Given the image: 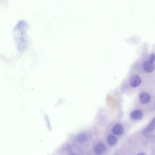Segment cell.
Here are the masks:
<instances>
[{"label":"cell","instance_id":"6","mask_svg":"<svg viewBox=\"0 0 155 155\" xmlns=\"http://www.w3.org/2000/svg\"><path fill=\"white\" fill-rule=\"evenodd\" d=\"M143 116L142 112L140 110H135L132 112L130 114L131 118L134 120L141 119Z\"/></svg>","mask_w":155,"mask_h":155},{"label":"cell","instance_id":"12","mask_svg":"<svg viewBox=\"0 0 155 155\" xmlns=\"http://www.w3.org/2000/svg\"><path fill=\"white\" fill-rule=\"evenodd\" d=\"M70 155H78L76 154H71Z\"/></svg>","mask_w":155,"mask_h":155},{"label":"cell","instance_id":"10","mask_svg":"<svg viewBox=\"0 0 155 155\" xmlns=\"http://www.w3.org/2000/svg\"><path fill=\"white\" fill-rule=\"evenodd\" d=\"M155 60V56L154 54H151L149 57V61L154 63Z\"/></svg>","mask_w":155,"mask_h":155},{"label":"cell","instance_id":"1","mask_svg":"<svg viewBox=\"0 0 155 155\" xmlns=\"http://www.w3.org/2000/svg\"><path fill=\"white\" fill-rule=\"evenodd\" d=\"M141 79L138 76L135 75L132 76L129 81V84L131 87L136 88L141 83Z\"/></svg>","mask_w":155,"mask_h":155},{"label":"cell","instance_id":"7","mask_svg":"<svg viewBox=\"0 0 155 155\" xmlns=\"http://www.w3.org/2000/svg\"><path fill=\"white\" fill-rule=\"evenodd\" d=\"M106 150L105 145L102 143H100L97 145L94 148V152L96 154L101 155L104 154Z\"/></svg>","mask_w":155,"mask_h":155},{"label":"cell","instance_id":"9","mask_svg":"<svg viewBox=\"0 0 155 155\" xmlns=\"http://www.w3.org/2000/svg\"><path fill=\"white\" fill-rule=\"evenodd\" d=\"M77 139L79 142L83 143L87 141V136L85 133H82L78 135L77 136Z\"/></svg>","mask_w":155,"mask_h":155},{"label":"cell","instance_id":"5","mask_svg":"<svg viewBox=\"0 0 155 155\" xmlns=\"http://www.w3.org/2000/svg\"><path fill=\"white\" fill-rule=\"evenodd\" d=\"M139 98L140 102L142 104H146L150 101L151 97L148 93L143 92L140 94Z\"/></svg>","mask_w":155,"mask_h":155},{"label":"cell","instance_id":"4","mask_svg":"<svg viewBox=\"0 0 155 155\" xmlns=\"http://www.w3.org/2000/svg\"><path fill=\"white\" fill-rule=\"evenodd\" d=\"M155 129V117L154 118L149 125L143 129L142 131V133L146 135L151 133Z\"/></svg>","mask_w":155,"mask_h":155},{"label":"cell","instance_id":"8","mask_svg":"<svg viewBox=\"0 0 155 155\" xmlns=\"http://www.w3.org/2000/svg\"><path fill=\"white\" fill-rule=\"evenodd\" d=\"M107 142L110 146H114L117 143V139L115 137L112 135H110L108 137Z\"/></svg>","mask_w":155,"mask_h":155},{"label":"cell","instance_id":"3","mask_svg":"<svg viewBox=\"0 0 155 155\" xmlns=\"http://www.w3.org/2000/svg\"><path fill=\"white\" fill-rule=\"evenodd\" d=\"M143 68L146 72L150 73L153 72L155 68V65L154 63L149 61H146L143 64Z\"/></svg>","mask_w":155,"mask_h":155},{"label":"cell","instance_id":"2","mask_svg":"<svg viewBox=\"0 0 155 155\" xmlns=\"http://www.w3.org/2000/svg\"><path fill=\"white\" fill-rule=\"evenodd\" d=\"M112 130L113 133L116 135L122 134L124 131L123 126L121 124L119 123L114 124L113 126Z\"/></svg>","mask_w":155,"mask_h":155},{"label":"cell","instance_id":"11","mask_svg":"<svg viewBox=\"0 0 155 155\" xmlns=\"http://www.w3.org/2000/svg\"><path fill=\"white\" fill-rule=\"evenodd\" d=\"M137 155H146V154L144 153L141 152L138 154Z\"/></svg>","mask_w":155,"mask_h":155}]
</instances>
